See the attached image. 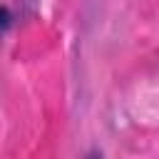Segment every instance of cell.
I'll return each instance as SVG.
<instances>
[{
    "label": "cell",
    "mask_w": 159,
    "mask_h": 159,
    "mask_svg": "<svg viewBox=\"0 0 159 159\" xmlns=\"http://www.w3.org/2000/svg\"><path fill=\"white\" fill-rule=\"evenodd\" d=\"M0 22H2V35H7L12 27V12L7 5H2V10H0Z\"/></svg>",
    "instance_id": "6da1fadb"
},
{
    "label": "cell",
    "mask_w": 159,
    "mask_h": 159,
    "mask_svg": "<svg viewBox=\"0 0 159 159\" xmlns=\"http://www.w3.org/2000/svg\"><path fill=\"white\" fill-rule=\"evenodd\" d=\"M84 159H104V152H102L99 147H92V149H87Z\"/></svg>",
    "instance_id": "7a4b0ae2"
}]
</instances>
